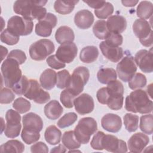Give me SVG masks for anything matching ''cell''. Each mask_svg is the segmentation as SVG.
Instances as JSON below:
<instances>
[{
  "mask_svg": "<svg viewBox=\"0 0 153 153\" xmlns=\"http://www.w3.org/2000/svg\"><path fill=\"white\" fill-rule=\"evenodd\" d=\"M90 145L93 149L108 152L123 153L127 152L126 143L112 134H106L103 131H97L93 136Z\"/></svg>",
  "mask_w": 153,
  "mask_h": 153,
  "instance_id": "cell-1",
  "label": "cell"
},
{
  "mask_svg": "<svg viewBox=\"0 0 153 153\" xmlns=\"http://www.w3.org/2000/svg\"><path fill=\"white\" fill-rule=\"evenodd\" d=\"M47 2V1H16L14 3L13 10L24 18L39 21L47 14V10L44 7Z\"/></svg>",
  "mask_w": 153,
  "mask_h": 153,
  "instance_id": "cell-2",
  "label": "cell"
},
{
  "mask_svg": "<svg viewBox=\"0 0 153 153\" xmlns=\"http://www.w3.org/2000/svg\"><path fill=\"white\" fill-rule=\"evenodd\" d=\"M148 96L143 90H134L126 97L125 109L133 113H151L153 109V103Z\"/></svg>",
  "mask_w": 153,
  "mask_h": 153,
  "instance_id": "cell-3",
  "label": "cell"
},
{
  "mask_svg": "<svg viewBox=\"0 0 153 153\" xmlns=\"http://www.w3.org/2000/svg\"><path fill=\"white\" fill-rule=\"evenodd\" d=\"M19 65V62L12 58H7L2 62L1 67L2 78L7 88H12L21 79L22 71Z\"/></svg>",
  "mask_w": 153,
  "mask_h": 153,
  "instance_id": "cell-4",
  "label": "cell"
},
{
  "mask_svg": "<svg viewBox=\"0 0 153 153\" xmlns=\"http://www.w3.org/2000/svg\"><path fill=\"white\" fill-rule=\"evenodd\" d=\"M97 130L96 121L91 117L81 118L74 129V134L77 140L81 144L89 142L90 136Z\"/></svg>",
  "mask_w": 153,
  "mask_h": 153,
  "instance_id": "cell-5",
  "label": "cell"
},
{
  "mask_svg": "<svg viewBox=\"0 0 153 153\" xmlns=\"http://www.w3.org/2000/svg\"><path fill=\"white\" fill-rule=\"evenodd\" d=\"M90 78V72L84 66H78L75 68L71 75L68 86L66 88L70 90L76 96L79 95L84 89Z\"/></svg>",
  "mask_w": 153,
  "mask_h": 153,
  "instance_id": "cell-6",
  "label": "cell"
},
{
  "mask_svg": "<svg viewBox=\"0 0 153 153\" xmlns=\"http://www.w3.org/2000/svg\"><path fill=\"white\" fill-rule=\"evenodd\" d=\"M54 50V44L51 40L41 39L30 45L29 53L32 59L36 61H41L45 59Z\"/></svg>",
  "mask_w": 153,
  "mask_h": 153,
  "instance_id": "cell-7",
  "label": "cell"
},
{
  "mask_svg": "<svg viewBox=\"0 0 153 153\" xmlns=\"http://www.w3.org/2000/svg\"><path fill=\"white\" fill-rule=\"evenodd\" d=\"M133 31L139 38L141 44L145 47L152 45V33L151 26L149 23L143 19H137L133 24Z\"/></svg>",
  "mask_w": 153,
  "mask_h": 153,
  "instance_id": "cell-8",
  "label": "cell"
},
{
  "mask_svg": "<svg viewBox=\"0 0 153 153\" xmlns=\"http://www.w3.org/2000/svg\"><path fill=\"white\" fill-rule=\"evenodd\" d=\"M32 20L19 16H14L10 18L7 23V29L19 36H26L33 30Z\"/></svg>",
  "mask_w": 153,
  "mask_h": 153,
  "instance_id": "cell-9",
  "label": "cell"
},
{
  "mask_svg": "<svg viewBox=\"0 0 153 153\" xmlns=\"http://www.w3.org/2000/svg\"><path fill=\"white\" fill-rule=\"evenodd\" d=\"M23 96L38 104L47 103L50 99V94L44 91L37 80L30 79L28 87Z\"/></svg>",
  "mask_w": 153,
  "mask_h": 153,
  "instance_id": "cell-10",
  "label": "cell"
},
{
  "mask_svg": "<svg viewBox=\"0 0 153 153\" xmlns=\"http://www.w3.org/2000/svg\"><path fill=\"white\" fill-rule=\"evenodd\" d=\"M20 113L12 109H8L5 114L7 124L4 130L5 135L8 138L17 137L21 130V116Z\"/></svg>",
  "mask_w": 153,
  "mask_h": 153,
  "instance_id": "cell-11",
  "label": "cell"
},
{
  "mask_svg": "<svg viewBox=\"0 0 153 153\" xmlns=\"http://www.w3.org/2000/svg\"><path fill=\"white\" fill-rule=\"evenodd\" d=\"M137 66L131 56H126L117 65V72L119 78L126 82L135 74Z\"/></svg>",
  "mask_w": 153,
  "mask_h": 153,
  "instance_id": "cell-12",
  "label": "cell"
},
{
  "mask_svg": "<svg viewBox=\"0 0 153 153\" xmlns=\"http://www.w3.org/2000/svg\"><path fill=\"white\" fill-rule=\"evenodd\" d=\"M57 23V17L51 13H47L44 19L39 20L35 25V33L42 37H48L51 35L52 29Z\"/></svg>",
  "mask_w": 153,
  "mask_h": 153,
  "instance_id": "cell-13",
  "label": "cell"
},
{
  "mask_svg": "<svg viewBox=\"0 0 153 153\" xmlns=\"http://www.w3.org/2000/svg\"><path fill=\"white\" fill-rule=\"evenodd\" d=\"M152 50V48L150 50H140L136 53L134 58L135 63L142 72L145 73H151L153 71Z\"/></svg>",
  "mask_w": 153,
  "mask_h": 153,
  "instance_id": "cell-14",
  "label": "cell"
},
{
  "mask_svg": "<svg viewBox=\"0 0 153 153\" xmlns=\"http://www.w3.org/2000/svg\"><path fill=\"white\" fill-rule=\"evenodd\" d=\"M77 52L78 48L75 43L66 42L61 44L58 47L55 55L61 62L69 63L76 57Z\"/></svg>",
  "mask_w": 153,
  "mask_h": 153,
  "instance_id": "cell-15",
  "label": "cell"
},
{
  "mask_svg": "<svg viewBox=\"0 0 153 153\" xmlns=\"http://www.w3.org/2000/svg\"><path fill=\"white\" fill-rule=\"evenodd\" d=\"M74 106L76 112L80 115L90 114L94 108V100L88 94L83 93L74 99Z\"/></svg>",
  "mask_w": 153,
  "mask_h": 153,
  "instance_id": "cell-16",
  "label": "cell"
},
{
  "mask_svg": "<svg viewBox=\"0 0 153 153\" xmlns=\"http://www.w3.org/2000/svg\"><path fill=\"white\" fill-rule=\"evenodd\" d=\"M149 138L143 133H136L133 134L128 140V147L131 152L139 153L142 152L148 144Z\"/></svg>",
  "mask_w": 153,
  "mask_h": 153,
  "instance_id": "cell-17",
  "label": "cell"
},
{
  "mask_svg": "<svg viewBox=\"0 0 153 153\" xmlns=\"http://www.w3.org/2000/svg\"><path fill=\"white\" fill-rule=\"evenodd\" d=\"M101 126L105 130L111 133L118 132L122 127V120L117 114L109 113L101 120Z\"/></svg>",
  "mask_w": 153,
  "mask_h": 153,
  "instance_id": "cell-18",
  "label": "cell"
},
{
  "mask_svg": "<svg viewBox=\"0 0 153 153\" xmlns=\"http://www.w3.org/2000/svg\"><path fill=\"white\" fill-rule=\"evenodd\" d=\"M99 47L103 55L114 63L118 62L123 57L124 53L121 47L109 45L105 41L100 43Z\"/></svg>",
  "mask_w": 153,
  "mask_h": 153,
  "instance_id": "cell-19",
  "label": "cell"
},
{
  "mask_svg": "<svg viewBox=\"0 0 153 153\" xmlns=\"http://www.w3.org/2000/svg\"><path fill=\"white\" fill-rule=\"evenodd\" d=\"M22 123L25 129L40 132L43 128V121L36 114L29 112L24 115Z\"/></svg>",
  "mask_w": 153,
  "mask_h": 153,
  "instance_id": "cell-20",
  "label": "cell"
},
{
  "mask_svg": "<svg viewBox=\"0 0 153 153\" xmlns=\"http://www.w3.org/2000/svg\"><path fill=\"white\" fill-rule=\"evenodd\" d=\"M94 19V16L91 11L88 10H81L75 14L74 22L78 27L87 29L93 25Z\"/></svg>",
  "mask_w": 153,
  "mask_h": 153,
  "instance_id": "cell-21",
  "label": "cell"
},
{
  "mask_svg": "<svg viewBox=\"0 0 153 153\" xmlns=\"http://www.w3.org/2000/svg\"><path fill=\"white\" fill-rule=\"evenodd\" d=\"M106 24L109 32L115 33L120 34L127 27V21L126 19L120 15L110 16L108 19Z\"/></svg>",
  "mask_w": 153,
  "mask_h": 153,
  "instance_id": "cell-22",
  "label": "cell"
},
{
  "mask_svg": "<svg viewBox=\"0 0 153 153\" xmlns=\"http://www.w3.org/2000/svg\"><path fill=\"white\" fill-rule=\"evenodd\" d=\"M39 82L41 87L50 90L53 88L57 82V74L51 69H47L41 74Z\"/></svg>",
  "mask_w": 153,
  "mask_h": 153,
  "instance_id": "cell-23",
  "label": "cell"
},
{
  "mask_svg": "<svg viewBox=\"0 0 153 153\" xmlns=\"http://www.w3.org/2000/svg\"><path fill=\"white\" fill-rule=\"evenodd\" d=\"M44 112L47 118L51 120H55L62 114L63 109L57 100H53L45 105Z\"/></svg>",
  "mask_w": 153,
  "mask_h": 153,
  "instance_id": "cell-24",
  "label": "cell"
},
{
  "mask_svg": "<svg viewBox=\"0 0 153 153\" xmlns=\"http://www.w3.org/2000/svg\"><path fill=\"white\" fill-rule=\"evenodd\" d=\"M75 38L73 30L67 26L59 27L56 32L55 39L57 43L62 44L66 42H72Z\"/></svg>",
  "mask_w": 153,
  "mask_h": 153,
  "instance_id": "cell-25",
  "label": "cell"
},
{
  "mask_svg": "<svg viewBox=\"0 0 153 153\" xmlns=\"http://www.w3.org/2000/svg\"><path fill=\"white\" fill-rule=\"evenodd\" d=\"M99 56V50L95 46H87L84 47L79 54L80 60L85 63H93L96 60Z\"/></svg>",
  "mask_w": 153,
  "mask_h": 153,
  "instance_id": "cell-26",
  "label": "cell"
},
{
  "mask_svg": "<svg viewBox=\"0 0 153 153\" xmlns=\"http://www.w3.org/2000/svg\"><path fill=\"white\" fill-rule=\"evenodd\" d=\"M62 137L61 131L54 125L48 126L44 133V138L46 142L51 145L60 143Z\"/></svg>",
  "mask_w": 153,
  "mask_h": 153,
  "instance_id": "cell-27",
  "label": "cell"
},
{
  "mask_svg": "<svg viewBox=\"0 0 153 153\" xmlns=\"http://www.w3.org/2000/svg\"><path fill=\"white\" fill-rule=\"evenodd\" d=\"M117 72L111 68H105L99 70L97 78L99 81L103 84H108L111 81L117 80Z\"/></svg>",
  "mask_w": 153,
  "mask_h": 153,
  "instance_id": "cell-28",
  "label": "cell"
},
{
  "mask_svg": "<svg viewBox=\"0 0 153 153\" xmlns=\"http://www.w3.org/2000/svg\"><path fill=\"white\" fill-rule=\"evenodd\" d=\"M78 2V1H56L54 9L56 12L60 14H68L74 10L75 5Z\"/></svg>",
  "mask_w": 153,
  "mask_h": 153,
  "instance_id": "cell-29",
  "label": "cell"
},
{
  "mask_svg": "<svg viewBox=\"0 0 153 153\" xmlns=\"http://www.w3.org/2000/svg\"><path fill=\"white\" fill-rule=\"evenodd\" d=\"M25 150V145L18 140H10L0 146L1 152L22 153Z\"/></svg>",
  "mask_w": 153,
  "mask_h": 153,
  "instance_id": "cell-30",
  "label": "cell"
},
{
  "mask_svg": "<svg viewBox=\"0 0 153 153\" xmlns=\"http://www.w3.org/2000/svg\"><path fill=\"white\" fill-rule=\"evenodd\" d=\"M153 5L151 2L143 1H141L137 7L136 14L140 19H148L152 16Z\"/></svg>",
  "mask_w": 153,
  "mask_h": 153,
  "instance_id": "cell-31",
  "label": "cell"
},
{
  "mask_svg": "<svg viewBox=\"0 0 153 153\" xmlns=\"http://www.w3.org/2000/svg\"><path fill=\"white\" fill-rule=\"evenodd\" d=\"M62 141L63 145L69 149H78L81 146V143L76 139L74 131L72 130L65 132L62 136Z\"/></svg>",
  "mask_w": 153,
  "mask_h": 153,
  "instance_id": "cell-32",
  "label": "cell"
},
{
  "mask_svg": "<svg viewBox=\"0 0 153 153\" xmlns=\"http://www.w3.org/2000/svg\"><path fill=\"white\" fill-rule=\"evenodd\" d=\"M93 32L95 36L99 39H106L110 33L107 27L106 22L103 20L96 22L93 27Z\"/></svg>",
  "mask_w": 153,
  "mask_h": 153,
  "instance_id": "cell-33",
  "label": "cell"
},
{
  "mask_svg": "<svg viewBox=\"0 0 153 153\" xmlns=\"http://www.w3.org/2000/svg\"><path fill=\"white\" fill-rule=\"evenodd\" d=\"M140 129L143 133L152 134L153 133V117L152 114L142 115L140 118Z\"/></svg>",
  "mask_w": 153,
  "mask_h": 153,
  "instance_id": "cell-34",
  "label": "cell"
},
{
  "mask_svg": "<svg viewBox=\"0 0 153 153\" xmlns=\"http://www.w3.org/2000/svg\"><path fill=\"white\" fill-rule=\"evenodd\" d=\"M124 124L128 132H134L138 128L139 117L130 113H127L124 116Z\"/></svg>",
  "mask_w": 153,
  "mask_h": 153,
  "instance_id": "cell-35",
  "label": "cell"
},
{
  "mask_svg": "<svg viewBox=\"0 0 153 153\" xmlns=\"http://www.w3.org/2000/svg\"><path fill=\"white\" fill-rule=\"evenodd\" d=\"M109 96H123L124 89L123 84L118 80L111 81L106 87Z\"/></svg>",
  "mask_w": 153,
  "mask_h": 153,
  "instance_id": "cell-36",
  "label": "cell"
},
{
  "mask_svg": "<svg viewBox=\"0 0 153 153\" xmlns=\"http://www.w3.org/2000/svg\"><path fill=\"white\" fill-rule=\"evenodd\" d=\"M146 78L141 73H136L128 81V87L131 90H136L144 87L146 84Z\"/></svg>",
  "mask_w": 153,
  "mask_h": 153,
  "instance_id": "cell-37",
  "label": "cell"
},
{
  "mask_svg": "<svg viewBox=\"0 0 153 153\" xmlns=\"http://www.w3.org/2000/svg\"><path fill=\"white\" fill-rule=\"evenodd\" d=\"M0 38L1 42L9 45H13L19 42L20 36L8 29H6L1 32Z\"/></svg>",
  "mask_w": 153,
  "mask_h": 153,
  "instance_id": "cell-38",
  "label": "cell"
},
{
  "mask_svg": "<svg viewBox=\"0 0 153 153\" xmlns=\"http://www.w3.org/2000/svg\"><path fill=\"white\" fill-rule=\"evenodd\" d=\"M21 137L25 143L30 145L37 142L39 139L40 134L38 131L23 128L21 133Z\"/></svg>",
  "mask_w": 153,
  "mask_h": 153,
  "instance_id": "cell-39",
  "label": "cell"
},
{
  "mask_svg": "<svg viewBox=\"0 0 153 153\" xmlns=\"http://www.w3.org/2000/svg\"><path fill=\"white\" fill-rule=\"evenodd\" d=\"M78 116L75 112H68L65 114L57 121V126L60 128H64L72 125L77 120Z\"/></svg>",
  "mask_w": 153,
  "mask_h": 153,
  "instance_id": "cell-40",
  "label": "cell"
},
{
  "mask_svg": "<svg viewBox=\"0 0 153 153\" xmlns=\"http://www.w3.org/2000/svg\"><path fill=\"white\" fill-rule=\"evenodd\" d=\"M76 96L68 88L60 93V100L62 105L66 108H72L74 106V101Z\"/></svg>",
  "mask_w": 153,
  "mask_h": 153,
  "instance_id": "cell-41",
  "label": "cell"
},
{
  "mask_svg": "<svg viewBox=\"0 0 153 153\" xmlns=\"http://www.w3.org/2000/svg\"><path fill=\"white\" fill-rule=\"evenodd\" d=\"M13 107L20 114H24L30 110L31 103L27 99L20 97L14 100Z\"/></svg>",
  "mask_w": 153,
  "mask_h": 153,
  "instance_id": "cell-42",
  "label": "cell"
},
{
  "mask_svg": "<svg viewBox=\"0 0 153 153\" xmlns=\"http://www.w3.org/2000/svg\"><path fill=\"white\" fill-rule=\"evenodd\" d=\"M71 75L68 70L60 71L57 74L56 86L60 89L67 88L69 84Z\"/></svg>",
  "mask_w": 153,
  "mask_h": 153,
  "instance_id": "cell-43",
  "label": "cell"
},
{
  "mask_svg": "<svg viewBox=\"0 0 153 153\" xmlns=\"http://www.w3.org/2000/svg\"><path fill=\"white\" fill-rule=\"evenodd\" d=\"M113 12L114 6L109 2H106V4L100 8L94 10L96 16L100 19H105L108 18L109 16L112 14Z\"/></svg>",
  "mask_w": 153,
  "mask_h": 153,
  "instance_id": "cell-44",
  "label": "cell"
},
{
  "mask_svg": "<svg viewBox=\"0 0 153 153\" xmlns=\"http://www.w3.org/2000/svg\"><path fill=\"white\" fill-rule=\"evenodd\" d=\"M29 83V79L27 78L23 75L21 79L17 82L11 88L13 91L17 95H23L26 91Z\"/></svg>",
  "mask_w": 153,
  "mask_h": 153,
  "instance_id": "cell-45",
  "label": "cell"
},
{
  "mask_svg": "<svg viewBox=\"0 0 153 153\" xmlns=\"http://www.w3.org/2000/svg\"><path fill=\"white\" fill-rule=\"evenodd\" d=\"M124 102V97L121 96H108L106 105L112 110H120L122 108Z\"/></svg>",
  "mask_w": 153,
  "mask_h": 153,
  "instance_id": "cell-46",
  "label": "cell"
},
{
  "mask_svg": "<svg viewBox=\"0 0 153 153\" xmlns=\"http://www.w3.org/2000/svg\"><path fill=\"white\" fill-rule=\"evenodd\" d=\"M15 98V95L13 91L9 88L1 89L0 96V102L1 104H8L12 102Z\"/></svg>",
  "mask_w": 153,
  "mask_h": 153,
  "instance_id": "cell-47",
  "label": "cell"
},
{
  "mask_svg": "<svg viewBox=\"0 0 153 153\" xmlns=\"http://www.w3.org/2000/svg\"><path fill=\"white\" fill-rule=\"evenodd\" d=\"M105 39V41L107 44L114 47H119L123 42V37L121 34L112 32H110Z\"/></svg>",
  "mask_w": 153,
  "mask_h": 153,
  "instance_id": "cell-48",
  "label": "cell"
},
{
  "mask_svg": "<svg viewBox=\"0 0 153 153\" xmlns=\"http://www.w3.org/2000/svg\"><path fill=\"white\" fill-rule=\"evenodd\" d=\"M7 58H12L17 60L20 65H22L26 60V55L24 51L21 50H11Z\"/></svg>",
  "mask_w": 153,
  "mask_h": 153,
  "instance_id": "cell-49",
  "label": "cell"
},
{
  "mask_svg": "<svg viewBox=\"0 0 153 153\" xmlns=\"http://www.w3.org/2000/svg\"><path fill=\"white\" fill-rule=\"evenodd\" d=\"M46 62L50 67L54 69H60L66 66L65 63L59 60L56 55H51L48 57Z\"/></svg>",
  "mask_w": 153,
  "mask_h": 153,
  "instance_id": "cell-50",
  "label": "cell"
},
{
  "mask_svg": "<svg viewBox=\"0 0 153 153\" xmlns=\"http://www.w3.org/2000/svg\"><path fill=\"white\" fill-rule=\"evenodd\" d=\"M96 97L99 103L103 105H106L108 99V94L106 88L102 87L100 88L96 93Z\"/></svg>",
  "mask_w": 153,
  "mask_h": 153,
  "instance_id": "cell-51",
  "label": "cell"
},
{
  "mask_svg": "<svg viewBox=\"0 0 153 153\" xmlns=\"http://www.w3.org/2000/svg\"><path fill=\"white\" fill-rule=\"evenodd\" d=\"M30 151L32 152H48V146L42 142H38L30 147Z\"/></svg>",
  "mask_w": 153,
  "mask_h": 153,
  "instance_id": "cell-52",
  "label": "cell"
},
{
  "mask_svg": "<svg viewBox=\"0 0 153 153\" xmlns=\"http://www.w3.org/2000/svg\"><path fill=\"white\" fill-rule=\"evenodd\" d=\"M84 2L86 3L90 7L97 10L102 7L105 4L106 1H83Z\"/></svg>",
  "mask_w": 153,
  "mask_h": 153,
  "instance_id": "cell-53",
  "label": "cell"
},
{
  "mask_svg": "<svg viewBox=\"0 0 153 153\" xmlns=\"http://www.w3.org/2000/svg\"><path fill=\"white\" fill-rule=\"evenodd\" d=\"M138 2H139L138 1H133V0L121 1V2L123 4V5L125 7H134L138 3Z\"/></svg>",
  "mask_w": 153,
  "mask_h": 153,
  "instance_id": "cell-54",
  "label": "cell"
},
{
  "mask_svg": "<svg viewBox=\"0 0 153 153\" xmlns=\"http://www.w3.org/2000/svg\"><path fill=\"white\" fill-rule=\"evenodd\" d=\"M66 151L65 148L62 145H59V146L53 148L50 152H65Z\"/></svg>",
  "mask_w": 153,
  "mask_h": 153,
  "instance_id": "cell-55",
  "label": "cell"
},
{
  "mask_svg": "<svg viewBox=\"0 0 153 153\" xmlns=\"http://www.w3.org/2000/svg\"><path fill=\"white\" fill-rule=\"evenodd\" d=\"M1 51H2L1 60H2L4 59V57L6 56V55L7 54V53H8V50H7L5 47H3L2 45L1 46Z\"/></svg>",
  "mask_w": 153,
  "mask_h": 153,
  "instance_id": "cell-56",
  "label": "cell"
}]
</instances>
